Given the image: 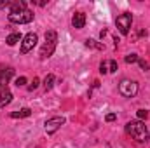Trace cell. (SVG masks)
Here are the masks:
<instances>
[{"label":"cell","mask_w":150,"mask_h":148,"mask_svg":"<svg viewBox=\"0 0 150 148\" xmlns=\"http://www.w3.org/2000/svg\"><path fill=\"white\" fill-rule=\"evenodd\" d=\"M126 131H127V134H131L140 143H143V141L149 140V129H147V125L142 120H131V122H127L126 124Z\"/></svg>","instance_id":"6da1fadb"},{"label":"cell","mask_w":150,"mask_h":148,"mask_svg":"<svg viewBox=\"0 0 150 148\" xmlns=\"http://www.w3.org/2000/svg\"><path fill=\"white\" fill-rule=\"evenodd\" d=\"M138 54H129V56H126V63L127 65H133V63H138Z\"/></svg>","instance_id":"e0dca14e"},{"label":"cell","mask_w":150,"mask_h":148,"mask_svg":"<svg viewBox=\"0 0 150 148\" xmlns=\"http://www.w3.org/2000/svg\"><path fill=\"white\" fill-rule=\"evenodd\" d=\"M38 84H40V80H38L37 77H35V78H33V82L28 85V91H35V89L38 87Z\"/></svg>","instance_id":"d6986e66"},{"label":"cell","mask_w":150,"mask_h":148,"mask_svg":"<svg viewBox=\"0 0 150 148\" xmlns=\"http://www.w3.org/2000/svg\"><path fill=\"white\" fill-rule=\"evenodd\" d=\"M19 40H23L19 33H11L9 37L5 38V42H7V45H11V47H12V45H16V44H18Z\"/></svg>","instance_id":"5bb4252c"},{"label":"cell","mask_w":150,"mask_h":148,"mask_svg":"<svg viewBox=\"0 0 150 148\" xmlns=\"http://www.w3.org/2000/svg\"><path fill=\"white\" fill-rule=\"evenodd\" d=\"M35 148H38V147H35Z\"/></svg>","instance_id":"484cf974"},{"label":"cell","mask_w":150,"mask_h":148,"mask_svg":"<svg viewBox=\"0 0 150 148\" xmlns=\"http://www.w3.org/2000/svg\"><path fill=\"white\" fill-rule=\"evenodd\" d=\"M11 101H12V92L9 91V87H0V108L9 105Z\"/></svg>","instance_id":"9c48e42d"},{"label":"cell","mask_w":150,"mask_h":148,"mask_svg":"<svg viewBox=\"0 0 150 148\" xmlns=\"http://www.w3.org/2000/svg\"><path fill=\"white\" fill-rule=\"evenodd\" d=\"M54 82H56V77H54L52 73H49L45 78H44V89H45V91H51L52 85H54Z\"/></svg>","instance_id":"7c38bea8"},{"label":"cell","mask_w":150,"mask_h":148,"mask_svg":"<svg viewBox=\"0 0 150 148\" xmlns=\"http://www.w3.org/2000/svg\"><path fill=\"white\" fill-rule=\"evenodd\" d=\"M131 23H133V16H131L129 12H124V14L117 16V19H115V25H117V28H119V32H120L122 35H127V33H129Z\"/></svg>","instance_id":"277c9868"},{"label":"cell","mask_w":150,"mask_h":148,"mask_svg":"<svg viewBox=\"0 0 150 148\" xmlns=\"http://www.w3.org/2000/svg\"><path fill=\"white\" fill-rule=\"evenodd\" d=\"M37 40H38L37 33H26V35L23 37V42H21V52H23V54L30 52V51L35 47Z\"/></svg>","instance_id":"8992f818"},{"label":"cell","mask_w":150,"mask_h":148,"mask_svg":"<svg viewBox=\"0 0 150 148\" xmlns=\"http://www.w3.org/2000/svg\"><path fill=\"white\" fill-rule=\"evenodd\" d=\"M86 45H87V47H93V49H98V51L103 49V44H98V42L93 40V38H87V40H86Z\"/></svg>","instance_id":"2e32d148"},{"label":"cell","mask_w":150,"mask_h":148,"mask_svg":"<svg viewBox=\"0 0 150 148\" xmlns=\"http://www.w3.org/2000/svg\"><path fill=\"white\" fill-rule=\"evenodd\" d=\"M54 49H56V44H52V42H45V44L42 45V49H40V59H47V58H51V56L54 54Z\"/></svg>","instance_id":"ba28073f"},{"label":"cell","mask_w":150,"mask_h":148,"mask_svg":"<svg viewBox=\"0 0 150 148\" xmlns=\"http://www.w3.org/2000/svg\"><path fill=\"white\" fill-rule=\"evenodd\" d=\"M100 72H101L103 75H105V73H108V63H107V61H103V63L100 65Z\"/></svg>","instance_id":"ffe728a7"},{"label":"cell","mask_w":150,"mask_h":148,"mask_svg":"<svg viewBox=\"0 0 150 148\" xmlns=\"http://www.w3.org/2000/svg\"><path fill=\"white\" fill-rule=\"evenodd\" d=\"M9 0H0V9H4V7H9Z\"/></svg>","instance_id":"d4e9b609"},{"label":"cell","mask_w":150,"mask_h":148,"mask_svg":"<svg viewBox=\"0 0 150 148\" xmlns=\"http://www.w3.org/2000/svg\"><path fill=\"white\" fill-rule=\"evenodd\" d=\"M138 63H140V68H142V70H145V72L149 70V63H147V61H143V59H138Z\"/></svg>","instance_id":"603a6c76"},{"label":"cell","mask_w":150,"mask_h":148,"mask_svg":"<svg viewBox=\"0 0 150 148\" xmlns=\"http://www.w3.org/2000/svg\"><path fill=\"white\" fill-rule=\"evenodd\" d=\"M12 77H14V70L11 66H2L0 68V87H7V84Z\"/></svg>","instance_id":"52a82bcc"},{"label":"cell","mask_w":150,"mask_h":148,"mask_svg":"<svg viewBox=\"0 0 150 148\" xmlns=\"http://www.w3.org/2000/svg\"><path fill=\"white\" fill-rule=\"evenodd\" d=\"M9 21H11V23H16V25L32 23V21H33V12L28 11V9L19 11V12H11V14H9Z\"/></svg>","instance_id":"3957f363"},{"label":"cell","mask_w":150,"mask_h":148,"mask_svg":"<svg viewBox=\"0 0 150 148\" xmlns=\"http://www.w3.org/2000/svg\"><path fill=\"white\" fill-rule=\"evenodd\" d=\"M45 42H52V44H56V42H58V33H56L54 30L45 32Z\"/></svg>","instance_id":"9a60e30c"},{"label":"cell","mask_w":150,"mask_h":148,"mask_svg":"<svg viewBox=\"0 0 150 148\" xmlns=\"http://www.w3.org/2000/svg\"><path fill=\"white\" fill-rule=\"evenodd\" d=\"M9 7H11V12H19V11L26 9V4L25 2H11Z\"/></svg>","instance_id":"4fadbf2b"},{"label":"cell","mask_w":150,"mask_h":148,"mask_svg":"<svg viewBox=\"0 0 150 148\" xmlns=\"http://www.w3.org/2000/svg\"><path fill=\"white\" fill-rule=\"evenodd\" d=\"M115 118H117V115H115V113H108V115L105 117V120H107V122H113Z\"/></svg>","instance_id":"cb8c5ba5"},{"label":"cell","mask_w":150,"mask_h":148,"mask_svg":"<svg viewBox=\"0 0 150 148\" xmlns=\"http://www.w3.org/2000/svg\"><path fill=\"white\" fill-rule=\"evenodd\" d=\"M113 72H117V61L110 59L108 61V73H113Z\"/></svg>","instance_id":"ac0fdd59"},{"label":"cell","mask_w":150,"mask_h":148,"mask_svg":"<svg viewBox=\"0 0 150 148\" xmlns=\"http://www.w3.org/2000/svg\"><path fill=\"white\" fill-rule=\"evenodd\" d=\"M63 124H65V117H52V118L45 120L44 127H45V132H47V134H54Z\"/></svg>","instance_id":"5b68a950"},{"label":"cell","mask_w":150,"mask_h":148,"mask_svg":"<svg viewBox=\"0 0 150 148\" xmlns=\"http://www.w3.org/2000/svg\"><path fill=\"white\" fill-rule=\"evenodd\" d=\"M30 115H32L30 108H23V110H19V111H12L11 113L12 118H25V117H30Z\"/></svg>","instance_id":"8fae6325"},{"label":"cell","mask_w":150,"mask_h":148,"mask_svg":"<svg viewBox=\"0 0 150 148\" xmlns=\"http://www.w3.org/2000/svg\"><path fill=\"white\" fill-rule=\"evenodd\" d=\"M84 25H86V14L84 12H75L74 18H72V26L75 30H80V28H84Z\"/></svg>","instance_id":"30bf717a"},{"label":"cell","mask_w":150,"mask_h":148,"mask_svg":"<svg viewBox=\"0 0 150 148\" xmlns=\"http://www.w3.org/2000/svg\"><path fill=\"white\" fill-rule=\"evenodd\" d=\"M147 117H149V111H147V110H138V120L147 118Z\"/></svg>","instance_id":"7402d4cb"},{"label":"cell","mask_w":150,"mask_h":148,"mask_svg":"<svg viewBox=\"0 0 150 148\" xmlns=\"http://www.w3.org/2000/svg\"><path fill=\"white\" fill-rule=\"evenodd\" d=\"M119 92H120L124 98H134L136 92H138V84H136L134 80L124 78V80H120V84H119Z\"/></svg>","instance_id":"7a4b0ae2"},{"label":"cell","mask_w":150,"mask_h":148,"mask_svg":"<svg viewBox=\"0 0 150 148\" xmlns=\"http://www.w3.org/2000/svg\"><path fill=\"white\" fill-rule=\"evenodd\" d=\"M26 84V77H19V78H16V85L18 87H23Z\"/></svg>","instance_id":"44dd1931"}]
</instances>
